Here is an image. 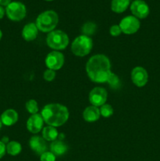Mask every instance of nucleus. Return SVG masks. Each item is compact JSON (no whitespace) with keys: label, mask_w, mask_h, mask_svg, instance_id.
Returning <instances> with one entry per match:
<instances>
[{"label":"nucleus","mask_w":160,"mask_h":161,"mask_svg":"<svg viewBox=\"0 0 160 161\" xmlns=\"http://www.w3.org/2000/svg\"><path fill=\"white\" fill-rule=\"evenodd\" d=\"M2 126H3V123H2L1 118H0V130H1V128H2Z\"/></svg>","instance_id":"473e14b6"},{"label":"nucleus","mask_w":160,"mask_h":161,"mask_svg":"<svg viewBox=\"0 0 160 161\" xmlns=\"http://www.w3.org/2000/svg\"><path fill=\"white\" fill-rule=\"evenodd\" d=\"M2 37H3V32H2V31L0 30V40H1Z\"/></svg>","instance_id":"2f4dec72"},{"label":"nucleus","mask_w":160,"mask_h":161,"mask_svg":"<svg viewBox=\"0 0 160 161\" xmlns=\"http://www.w3.org/2000/svg\"><path fill=\"white\" fill-rule=\"evenodd\" d=\"M1 141L3 142L4 143V144H7V143L9 142V138H8L7 137H3V138L1 140Z\"/></svg>","instance_id":"7c9ffc66"},{"label":"nucleus","mask_w":160,"mask_h":161,"mask_svg":"<svg viewBox=\"0 0 160 161\" xmlns=\"http://www.w3.org/2000/svg\"><path fill=\"white\" fill-rule=\"evenodd\" d=\"M11 0H0V6H7L8 5H9L11 3Z\"/></svg>","instance_id":"c85d7f7f"},{"label":"nucleus","mask_w":160,"mask_h":161,"mask_svg":"<svg viewBox=\"0 0 160 161\" xmlns=\"http://www.w3.org/2000/svg\"><path fill=\"white\" fill-rule=\"evenodd\" d=\"M130 5V0H111V9L116 14H122Z\"/></svg>","instance_id":"f3484780"},{"label":"nucleus","mask_w":160,"mask_h":161,"mask_svg":"<svg viewBox=\"0 0 160 161\" xmlns=\"http://www.w3.org/2000/svg\"><path fill=\"white\" fill-rule=\"evenodd\" d=\"M131 80L138 87L145 86L148 80V74L145 69L141 66L135 67L131 72Z\"/></svg>","instance_id":"9b49d317"},{"label":"nucleus","mask_w":160,"mask_h":161,"mask_svg":"<svg viewBox=\"0 0 160 161\" xmlns=\"http://www.w3.org/2000/svg\"><path fill=\"white\" fill-rule=\"evenodd\" d=\"M56 160V156L52 152L43 153L40 155V161H55Z\"/></svg>","instance_id":"b1692460"},{"label":"nucleus","mask_w":160,"mask_h":161,"mask_svg":"<svg viewBox=\"0 0 160 161\" xmlns=\"http://www.w3.org/2000/svg\"><path fill=\"white\" fill-rule=\"evenodd\" d=\"M39 32L37 26L35 23H28L24 25L22 30V37L24 40L33 41L36 39Z\"/></svg>","instance_id":"4468645a"},{"label":"nucleus","mask_w":160,"mask_h":161,"mask_svg":"<svg viewBox=\"0 0 160 161\" xmlns=\"http://www.w3.org/2000/svg\"><path fill=\"white\" fill-rule=\"evenodd\" d=\"M44 120L41 114H33L27 121V129L32 134H37L43 129Z\"/></svg>","instance_id":"f8f14e48"},{"label":"nucleus","mask_w":160,"mask_h":161,"mask_svg":"<svg viewBox=\"0 0 160 161\" xmlns=\"http://www.w3.org/2000/svg\"><path fill=\"white\" fill-rule=\"evenodd\" d=\"M45 62L49 69H52L53 71L59 70L64 65V57L62 53L54 50L47 54Z\"/></svg>","instance_id":"6e6552de"},{"label":"nucleus","mask_w":160,"mask_h":161,"mask_svg":"<svg viewBox=\"0 0 160 161\" xmlns=\"http://www.w3.org/2000/svg\"><path fill=\"white\" fill-rule=\"evenodd\" d=\"M96 29H97V25H96L95 23L93 22H86L83 25V28H82V31H83V33L85 35V36H90V35H93L96 31Z\"/></svg>","instance_id":"412c9836"},{"label":"nucleus","mask_w":160,"mask_h":161,"mask_svg":"<svg viewBox=\"0 0 160 161\" xmlns=\"http://www.w3.org/2000/svg\"><path fill=\"white\" fill-rule=\"evenodd\" d=\"M43 77L45 79V80L48 82H51L54 80V78L56 77V72L52 69H46V70L44 72Z\"/></svg>","instance_id":"393cba45"},{"label":"nucleus","mask_w":160,"mask_h":161,"mask_svg":"<svg viewBox=\"0 0 160 161\" xmlns=\"http://www.w3.org/2000/svg\"><path fill=\"white\" fill-rule=\"evenodd\" d=\"M46 43L49 47L55 50H64L69 43V38L61 30H53L46 37Z\"/></svg>","instance_id":"20e7f679"},{"label":"nucleus","mask_w":160,"mask_h":161,"mask_svg":"<svg viewBox=\"0 0 160 161\" xmlns=\"http://www.w3.org/2000/svg\"><path fill=\"white\" fill-rule=\"evenodd\" d=\"M6 153L11 156H17L21 152L22 147L21 145L16 141L9 142L6 145Z\"/></svg>","instance_id":"aec40b11"},{"label":"nucleus","mask_w":160,"mask_h":161,"mask_svg":"<svg viewBox=\"0 0 160 161\" xmlns=\"http://www.w3.org/2000/svg\"><path fill=\"white\" fill-rule=\"evenodd\" d=\"M29 146L33 152L41 155L46 152L47 145L45 140L40 136H32L29 140Z\"/></svg>","instance_id":"ddd939ff"},{"label":"nucleus","mask_w":160,"mask_h":161,"mask_svg":"<svg viewBox=\"0 0 160 161\" xmlns=\"http://www.w3.org/2000/svg\"><path fill=\"white\" fill-rule=\"evenodd\" d=\"M86 71L89 78L94 83H103L108 81L111 73V62L107 56L96 54L88 60Z\"/></svg>","instance_id":"f257e3e1"},{"label":"nucleus","mask_w":160,"mask_h":161,"mask_svg":"<svg viewBox=\"0 0 160 161\" xmlns=\"http://www.w3.org/2000/svg\"><path fill=\"white\" fill-rule=\"evenodd\" d=\"M25 107H26L27 111H28L29 113H31V115L36 114V113H38V111H39L38 103L35 100H34V99L28 100V102H26Z\"/></svg>","instance_id":"4be33fe9"},{"label":"nucleus","mask_w":160,"mask_h":161,"mask_svg":"<svg viewBox=\"0 0 160 161\" xmlns=\"http://www.w3.org/2000/svg\"><path fill=\"white\" fill-rule=\"evenodd\" d=\"M83 116V119L86 122H95V121L98 120L100 116V109L98 108V107L90 105L85 108Z\"/></svg>","instance_id":"dca6fc26"},{"label":"nucleus","mask_w":160,"mask_h":161,"mask_svg":"<svg viewBox=\"0 0 160 161\" xmlns=\"http://www.w3.org/2000/svg\"><path fill=\"white\" fill-rule=\"evenodd\" d=\"M109 32L111 36L115 37V36H119V35L122 33V31H121V28L120 27H119V25H112V26L110 28Z\"/></svg>","instance_id":"bb28decb"},{"label":"nucleus","mask_w":160,"mask_h":161,"mask_svg":"<svg viewBox=\"0 0 160 161\" xmlns=\"http://www.w3.org/2000/svg\"><path fill=\"white\" fill-rule=\"evenodd\" d=\"M119 27L122 32L126 35H132L136 33L141 27L139 19L134 16H126L121 20Z\"/></svg>","instance_id":"0eeeda50"},{"label":"nucleus","mask_w":160,"mask_h":161,"mask_svg":"<svg viewBox=\"0 0 160 161\" xmlns=\"http://www.w3.org/2000/svg\"><path fill=\"white\" fill-rule=\"evenodd\" d=\"M50 150L55 156H61L67 152V146L64 142L55 140L50 145Z\"/></svg>","instance_id":"a211bd4d"},{"label":"nucleus","mask_w":160,"mask_h":161,"mask_svg":"<svg viewBox=\"0 0 160 161\" xmlns=\"http://www.w3.org/2000/svg\"><path fill=\"white\" fill-rule=\"evenodd\" d=\"M5 14H6V10H5V9L3 7V6H0V20L3 18Z\"/></svg>","instance_id":"c756f323"},{"label":"nucleus","mask_w":160,"mask_h":161,"mask_svg":"<svg viewBox=\"0 0 160 161\" xmlns=\"http://www.w3.org/2000/svg\"><path fill=\"white\" fill-rule=\"evenodd\" d=\"M41 115L45 124L57 127L67 122L69 118V111L67 107L61 104L51 103L44 106Z\"/></svg>","instance_id":"f03ea898"},{"label":"nucleus","mask_w":160,"mask_h":161,"mask_svg":"<svg viewBox=\"0 0 160 161\" xmlns=\"http://www.w3.org/2000/svg\"><path fill=\"white\" fill-rule=\"evenodd\" d=\"M3 125L10 127L13 125L18 120V113L14 109H7L0 116Z\"/></svg>","instance_id":"2eb2a0df"},{"label":"nucleus","mask_w":160,"mask_h":161,"mask_svg":"<svg viewBox=\"0 0 160 161\" xmlns=\"http://www.w3.org/2000/svg\"><path fill=\"white\" fill-rule=\"evenodd\" d=\"M6 153V144L3 142L2 141H0V159L3 158L5 156Z\"/></svg>","instance_id":"cd10ccee"},{"label":"nucleus","mask_w":160,"mask_h":161,"mask_svg":"<svg viewBox=\"0 0 160 161\" xmlns=\"http://www.w3.org/2000/svg\"><path fill=\"white\" fill-rule=\"evenodd\" d=\"M93 47V40L85 35L78 36L72 43V51L75 56L85 57L90 53Z\"/></svg>","instance_id":"39448f33"},{"label":"nucleus","mask_w":160,"mask_h":161,"mask_svg":"<svg viewBox=\"0 0 160 161\" xmlns=\"http://www.w3.org/2000/svg\"><path fill=\"white\" fill-rule=\"evenodd\" d=\"M107 83H108V84L111 86H113V87H115L119 83V79L115 74H114L113 72H111L110 74L109 77H108V80L107 81Z\"/></svg>","instance_id":"a878e982"},{"label":"nucleus","mask_w":160,"mask_h":161,"mask_svg":"<svg viewBox=\"0 0 160 161\" xmlns=\"http://www.w3.org/2000/svg\"><path fill=\"white\" fill-rule=\"evenodd\" d=\"M6 14L9 20L13 21H20L23 20L27 14L26 6L21 2H11L5 9Z\"/></svg>","instance_id":"423d86ee"},{"label":"nucleus","mask_w":160,"mask_h":161,"mask_svg":"<svg viewBox=\"0 0 160 161\" xmlns=\"http://www.w3.org/2000/svg\"><path fill=\"white\" fill-rule=\"evenodd\" d=\"M58 21L59 17L55 11L45 10L38 16L35 25L39 31L50 33L55 29Z\"/></svg>","instance_id":"7ed1b4c3"},{"label":"nucleus","mask_w":160,"mask_h":161,"mask_svg":"<svg viewBox=\"0 0 160 161\" xmlns=\"http://www.w3.org/2000/svg\"><path fill=\"white\" fill-rule=\"evenodd\" d=\"M42 138L45 141L53 142L57 138L58 131L56 127L52 126H46L42 129Z\"/></svg>","instance_id":"6ab92c4d"},{"label":"nucleus","mask_w":160,"mask_h":161,"mask_svg":"<svg viewBox=\"0 0 160 161\" xmlns=\"http://www.w3.org/2000/svg\"><path fill=\"white\" fill-rule=\"evenodd\" d=\"M113 108L111 105H108V104H104V105H101L100 108V115L104 117H110L111 115L113 114Z\"/></svg>","instance_id":"5701e85b"},{"label":"nucleus","mask_w":160,"mask_h":161,"mask_svg":"<svg viewBox=\"0 0 160 161\" xmlns=\"http://www.w3.org/2000/svg\"><path fill=\"white\" fill-rule=\"evenodd\" d=\"M130 11L137 19H144L149 15L150 9L144 0H134L130 4Z\"/></svg>","instance_id":"9d476101"},{"label":"nucleus","mask_w":160,"mask_h":161,"mask_svg":"<svg viewBox=\"0 0 160 161\" xmlns=\"http://www.w3.org/2000/svg\"><path fill=\"white\" fill-rule=\"evenodd\" d=\"M45 1H47V2H50V1H53V0H45Z\"/></svg>","instance_id":"72a5a7b5"},{"label":"nucleus","mask_w":160,"mask_h":161,"mask_svg":"<svg viewBox=\"0 0 160 161\" xmlns=\"http://www.w3.org/2000/svg\"><path fill=\"white\" fill-rule=\"evenodd\" d=\"M108 98V93L107 91L103 87L93 88L91 90L89 94V100L91 105L93 106L98 107L104 105Z\"/></svg>","instance_id":"1a4fd4ad"}]
</instances>
